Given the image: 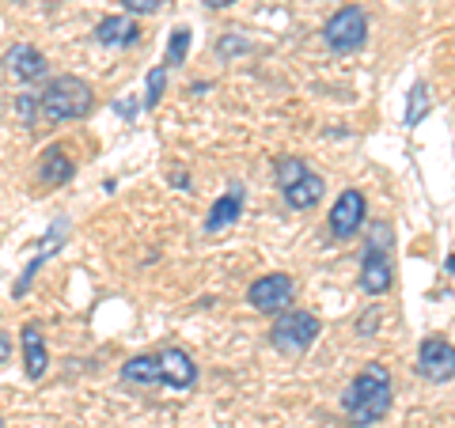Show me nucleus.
I'll return each instance as SVG.
<instances>
[{"mask_svg":"<svg viewBox=\"0 0 455 428\" xmlns=\"http://www.w3.org/2000/svg\"><path fill=\"white\" fill-rule=\"evenodd\" d=\"M391 406H395V383L383 364H364L361 372L353 376L346 394H341V413L357 428L379 424L391 413Z\"/></svg>","mask_w":455,"mask_h":428,"instance_id":"f257e3e1","label":"nucleus"},{"mask_svg":"<svg viewBox=\"0 0 455 428\" xmlns=\"http://www.w3.org/2000/svg\"><path fill=\"white\" fill-rule=\"evenodd\" d=\"M95 110V91L80 76H53L38 91V114L46 122H80Z\"/></svg>","mask_w":455,"mask_h":428,"instance_id":"f03ea898","label":"nucleus"},{"mask_svg":"<svg viewBox=\"0 0 455 428\" xmlns=\"http://www.w3.org/2000/svg\"><path fill=\"white\" fill-rule=\"evenodd\" d=\"M319 330H323L319 315L300 311V307H289L274 319V326H269V345H274L277 353H284V356H300L319 341Z\"/></svg>","mask_w":455,"mask_h":428,"instance_id":"7ed1b4c3","label":"nucleus"},{"mask_svg":"<svg viewBox=\"0 0 455 428\" xmlns=\"http://www.w3.org/2000/svg\"><path fill=\"white\" fill-rule=\"evenodd\" d=\"M323 42H326V50H334V53H357V50H364V42H368V16H364V8L361 4L338 8L334 16L323 23Z\"/></svg>","mask_w":455,"mask_h":428,"instance_id":"20e7f679","label":"nucleus"},{"mask_svg":"<svg viewBox=\"0 0 455 428\" xmlns=\"http://www.w3.org/2000/svg\"><path fill=\"white\" fill-rule=\"evenodd\" d=\"M395 284V262H391V247L379 242V227L368 239V250L361 258V292L364 296H387Z\"/></svg>","mask_w":455,"mask_h":428,"instance_id":"39448f33","label":"nucleus"},{"mask_svg":"<svg viewBox=\"0 0 455 428\" xmlns=\"http://www.w3.org/2000/svg\"><path fill=\"white\" fill-rule=\"evenodd\" d=\"M296 299V281L289 273H266L259 277L247 289V304L259 311V315H281V311H289Z\"/></svg>","mask_w":455,"mask_h":428,"instance_id":"423d86ee","label":"nucleus"},{"mask_svg":"<svg viewBox=\"0 0 455 428\" xmlns=\"http://www.w3.org/2000/svg\"><path fill=\"white\" fill-rule=\"evenodd\" d=\"M364 217H368V202L361 190H341L338 202L331 205V217H326V227H331V235L338 242H349L353 235L364 227Z\"/></svg>","mask_w":455,"mask_h":428,"instance_id":"0eeeda50","label":"nucleus"},{"mask_svg":"<svg viewBox=\"0 0 455 428\" xmlns=\"http://www.w3.org/2000/svg\"><path fill=\"white\" fill-rule=\"evenodd\" d=\"M418 376L425 383H451L455 379V345L448 337H421Z\"/></svg>","mask_w":455,"mask_h":428,"instance_id":"6e6552de","label":"nucleus"},{"mask_svg":"<svg viewBox=\"0 0 455 428\" xmlns=\"http://www.w3.org/2000/svg\"><path fill=\"white\" fill-rule=\"evenodd\" d=\"M46 57H42L38 46H31V42H16L8 53H4V73L16 76L20 83H38L46 80Z\"/></svg>","mask_w":455,"mask_h":428,"instance_id":"1a4fd4ad","label":"nucleus"},{"mask_svg":"<svg viewBox=\"0 0 455 428\" xmlns=\"http://www.w3.org/2000/svg\"><path fill=\"white\" fill-rule=\"evenodd\" d=\"M20 349H23V372L27 379H42L50 368V349H46V337H42V322L31 319L23 322L20 330Z\"/></svg>","mask_w":455,"mask_h":428,"instance_id":"9d476101","label":"nucleus"},{"mask_svg":"<svg viewBox=\"0 0 455 428\" xmlns=\"http://www.w3.org/2000/svg\"><path fill=\"white\" fill-rule=\"evenodd\" d=\"M160 372H164V383H167L171 391H190L194 383H197L194 356L187 349H179V345H167L160 353Z\"/></svg>","mask_w":455,"mask_h":428,"instance_id":"9b49d317","label":"nucleus"},{"mask_svg":"<svg viewBox=\"0 0 455 428\" xmlns=\"http://www.w3.org/2000/svg\"><path fill=\"white\" fill-rule=\"evenodd\" d=\"M243 197H247L243 182H232V186H228L217 202H212L209 217H205V232L217 235V232H224V227H232L239 217H243Z\"/></svg>","mask_w":455,"mask_h":428,"instance_id":"f8f14e48","label":"nucleus"},{"mask_svg":"<svg viewBox=\"0 0 455 428\" xmlns=\"http://www.w3.org/2000/svg\"><path fill=\"white\" fill-rule=\"evenodd\" d=\"M65 232H68V224H65V220H57V224L50 227V235L38 242V254L31 258V266H27V269H23V277H20L16 284H12V296H16V299H23L27 292H31V284H35V273H38L42 266H46V258H53V254L61 250V242H65Z\"/></svg>","mask_w":455,"mask_h":428,"instance_id":"ddd939ff","label":"nucleus"},{"mask_svg":"<svg viewBox=\"0 0 455 428\" xmlns=\"http://www.w3.org/2000/svg\"><path fill=\"white\" fill-rule=\"evenodd\" d=\"M73 175H76V163L68 160L61 145H50L46 152H42V160H38V182H42L46 190L68 186V182H73Z\"/></svg>","mask_w":455,"mask_h":428,"instance_id":"4468645a","label":"nucleus"},{"mask_svg":"<svg viewBox=\"0 0 455 428\" xmlns=\"http://www.w3.org/2000/svg\"><path fill=\"white\" fill-rule=\"evenodd\" d=\"M95 42L107 50H130L140 42V27L130 16H107L95 23Z\"/></svg>","mask_w":455,"mask_h":428,"instance_id":"2eb2a0df","label":"nucleus"},{"mask_svg":"<svg viewBox=\"0 0 455 428\" xmlns=\"http://www.w3.org/2000/svg\"><path fill=\"white\" fill-rule=\"evenodd\" d=\"M122 379L130 387H156L164 383V372H160V353H137L130 361L122 364Z\"/></svg>","mask_w":455,"mask_h":428,"instance_id":"dca6fc26","label":"nucleus"},{"mask_svg":"<svg viewBox=\"0 0 455 428\" xmlns=\"http://www.w3.org/2000/svg\"><path fill=\"white\" fill-rule=\"evenodd\" d=\"M323 194H326V182L323 175H315V170H307V175L296 182V186L284 190V202H289V209H315L323 202Z\"/></svg>","mask_w":455,"mask_h":428,"instance_id":"f3484780","label":"nucleus"},{"mask_svg":"<svg viewBox=\"0 0 455 428\" xmlns=\"http://www.w3.org/2000/svg\"><path fill=\"white\" fill-rule=\"evenodd\" d=\"M429 114H433V91H429V83L425 80H418L414 88H410V99H406V125L410 130H418Z\"/></svg>","mask_w":455,"mask_h":428,"instance_id":"a211bd4d","label":"nucleus"},{"mask_svg":"<svg viewBox=\"0 0 455 428\" xmlns=\"http://www.w3.org/2000/svg\"><path fill=\"white\" fill-rule=\"evenodd\" d=\"M307 175V163L300 160V155H277V163H274V178H277V186H281V194L289 190V186H296Z\"/></svg>","mask_w":455,"mask_h":428,"instance_id":"6ab92c4d","label":"nucleus"},{"mask_svg":"<svg viewBox=\"0 0 455 428\" xmlns=\"http://www.w3.org/2000/svg\"><path fill=\"white\" fill-rule=\"evenodd\" d=\"M187 53H190V27H187V23H179L175 31H171V38H167L164 65H167V68H179L182 61H187Z\"/></svg>","mask_w":455,"mask_h":428,"instance_id":"aec40b11","label":"nucleus"},{"mask_svg":"<svg viewBox=\"0 0 455 428\" xmlns=\"http://www.w3.org/2000/svg\"><path fill=\"white\" fill-rule=\"evenodd\" d=\"M167 73H171L167 65H152L148 68V80H145V110H156V107L164 103V95H167Z\"/></svg>","mask_w":455,"mask_h":428,"instance_id":"412c9836","label":"nucleus"},{"mask_svg":"<svg viewBox=\"0 0 455 428\" xmlns=\"http://www.w3.org/2000/svg\"><path fill=\"white\" fill-rule=\"evenodd\" d=\"M16 110H20V118H23V125H35L42 114H38V95L35 91H27V95H20L16 99Z\"/></svg>","mask_w":455,"mask_h":428,"instance_id":"4be33fe9","label":"nucleus"},{"mask_svg":"<svg viewBox=\"0 0 455 428\" xmlns=\"http://www.w3.org/2000/svg\"><path fill=\"white\" fill-rule=\"evenodd\" d=\"M247 50H251V42H243V38H220L217 42L220 57H235V53H247Z\"/></svg>","mask_w":455,"mask_h":428,"instance_id":"5701e85b","label":"nucleus"},{"mask_svg":"<svg viewBox=\"0 0 455 428\" xmlns=\"http://www.w3.org/2000/svg\"><path fill=\"white\" fill-rule=\"evenodd\" d=\"M122 4L130 12H137V16H152V12H160L167 0H122Z\"/></svg>","mask_w":455,"mask_h":428,"instance_id":"b1692460","label":"nucleus"},{"mask_svg":"<svg viewBox=\"0 0 455 428\" xmlns=\"http://www.w3.org/2000/svg\"><path fill=\"white\" fill-rule=\"evenodd\" d=\"M114 110H118V114H125V118H133V114H140V110H145V103H125V99H118V103H114Z\"/></svg>","mask_w":455,"mask_h":428,"instance_id":"393cba45","label":"nucleus"},{"mask_svg":"<svg viewBox=\"0 0 455 428\" xmlns=\"http://www.w3.org/2000/svg\"><path fill=\"white\" fill-rule=\"evenodd\" d=\"M12 361V337L0 334V364H8Z\"/></svg>","mask_w":455,"mask_h":428,"instance_id":"a878e982","label":"nucleus"},{"mask_svg":"<svg viewBox=\"0 0 455 428\" xmlns=\"http://www.w3.org/2000/svg\"><path fill=\"white\" fill-rule=\"evenodd\" d=\"M202 4H209V8H228V4H235V0H202Z\"/></svg>","mask_w":455,"mask_h":428,"instance_id":"bb28decb","label":"nucleus"},{"mask_svg":"<svg viewBox=\"0 0 455 428\" xmlns=\"http://www.w3.org/2000/svg\"><path fill=\"white\" fill-rule=\"evenodd\" d=\"M448 269H451V273H455V254H451V258H448Z\"/></svg>","mask_w":455,"mask_h":428,"instance_id":"cd10ccee","label":"nucleus"},{"mask_svg":"<svg viewBox=\"0 0 455 428\" xmlns=\"http://www.w3.org/2000/svg\"><path fill=\"white\" fill-rule=\"evenodd\" d=\"M0 428H4V417H0Z\"/></svg>","mask_w":455,"mask_h":428,"instance_id":"c85d7f7f","label":"nucleus"},{"mask_svg":"<svg viewBox=\"0 0 455 428\" xmlns=\"http://www.w3.org/2000/svg\"><path fill=\"white\" fill-rule=\"evenodd\" d=\"M16 4H27V0H16Z\"/></svg>","mask_w":455,"mask_h":428,"instance_id":"c756f323","label":"nucleus"}]
</instances>
